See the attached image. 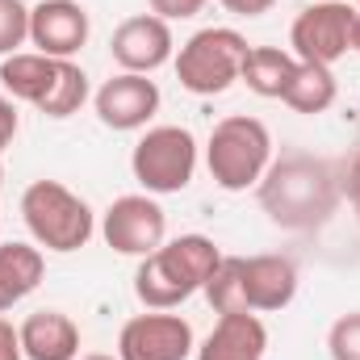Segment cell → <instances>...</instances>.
<instances>
[{
  "label": "cell",
  "instance_id": "cell-1",
  "mask_svg": "<svg viewBox=\"0 0 360 360\" xmlns=\"http://www.w3.org/2000/svg\"><path fill=\"white\" fill-rule=\"evenodd\" d=\"M201 293L214 314H272L297 297V264L289 256H222Z\"/></svg>",
  "mask_w": 360,
  "mask_h": 360
},
{
  "label": "cell",
  "instance_id": "cell-2",
  "mask_svg": "<svg viewBox=\"0 0 360 360\" xmlns=\"http://www.w3.org/2000/svg\"><path fill=\"white\" fill-rule=\"evenodd\" d=\"M256 188H260L264 214L285 231L323 226L335 210V197H340V180L331 176V168L310 160V155H289V160L272 164Z\"/></svg>",
  "mask_w": 360,
  "mask_h": 360
},
{
  "label": "cell",
  "instance_id": "cell-3",
  "mask_svg": "<svg viewBox=\"0 0 360 360\" xmlns=\"http://www.w3.org/2000/svg\"><path fill=\"white\" fill-rule=\"evenodd\" d=\"M218 260H222V252L210 235H180L139 260L134 297L147 310H176L180 302H188L193 293L205 289Z\"/></svg>",
  "mask_w": 360,
  "mask_h": 360
},
{
  "label": "cell",
  "instance_id": "cell-4",
  "mask_svg": "<svg viewBox=\"0 0 360 360\" xmlns=\"http://www.w3.org/2000/svg\"><path fill=\"white\" fill-rule=\"evenodd\" d=\"M0 84L13 101H25L55 122L80 113L89 101V76L76 59H51L38 51H17L0 59Z\"/></svg>",
  "mask_w": 360,
  "mask_h": 360
},
{
  "label": "cell",
  "instance_id": "cell-5",
  "mask_svg": "<svg viewBox=\"0 0 360 360\" xmlns=\"http://www.w3.org/2000/svg\"><path fill=\"white\" fill-rule=\"evenodd\" d=\"M205 168L218 188L226 193H248L256 188L264 172L272 168V134L260 117L231 113L210 130L205 143Z\"/></svg>",
  "mask_w": 360,
  "mask_h": 360
},
{
  "label": "cell",
  "instance_id": "cell-6",
  "mask_svg": "<svg viewBox=\"0 0 360 360\" xmlns=\"http://www.w3.org/2000/svg\"><path fill=\"white\" fill-rule=\"evenodd\" d=\"M21 218H25V231L34 235L38 248L46 252H80L96 231V218H92V205L72 193L63 180H34L25 193H21Z\"/></svg>",
  "mask_w": 360,
  "mask_h": 360
},
{
  "label": "cell",
  "instance_id": "cell-7",
  "mask_svg": "<svg viewBox=\"0 0 360 360\" xmlns=\"http://www.w3.org/2000/svg\"><path fill=\"white\" fill-rule=\"evenodd\" d=\"M248 38L231 25H205L176 51V80L193 96H218L239 80Z\"/></svg>",
  "mask_w": 360,
  "mask_h": 360
},
{
  "label": "cell",
  "instance_id": "cell-8",
  "mask_svg": "<svg viewBox=\"0 0 360 360\" xmlns=\"http://www.w3.org/2000/svg\"><path fill=\"white\" fill-rule=\"evenodd\" d=\"M130 172L151 197L184 193L197 176V139L184 126H151L130 151Z\"/></svg>",
  "mask_w": 360,
  "mask_h": 360
},
{
  "label": "cell",
  "instance_id": "cell-9",
  "mask_svg": "<svg viewBox=\"0 0 360 360\" xmlns=\"http://www.w3.org/2000/svg\"><path fill=\"white\" fill-rule=\"evenodd\" d=\"M352 17H356V8L344 0H319L310 8H302L289 25L293 59L335 68L352 51Z\"/></svg>",
  "mask_w": 360,
  "mask_h": 360
},
{
  "label": "cell",
  "instance_id": "cell-10",
  "mask_svg": "<svg viewBox=\"0 0 360 360\" xmlns=\"http://www.w3.org/2000/svg\"><path fill=\"white\" fill-rule=\"evenodd\" d=\"M101 235L117 256H151L155 248H164L168 235V214L151 193H126L117 197L105 218H101Z\"/></svg>",
  "mask_w": 360,
  "mask_h": 360
},
{
  "label": "cell",
  "instance_id": "cell-11",
  "mask_svg": "<svg viewBox=\"0 0 360 360\" xmlns=\"http://www.w3.org/2000/svg\"><path fill=\"white\" fill-rule=\"evenodd\" d=\"M193 352V327L172 310L134 314L117 335V360H188Z\"/></svg>",
  "mask_w": 360,
  "mask_h": 360
},
{
  "label": "cell",
  "instance_id": "cell-12",
  "mask_svg": "<svg viewBox=\"0 0 360 360\" xmlns=\"http://www.w3.org/2000/svg\"><path fill=\"white\" fill-rule=\"evenodd\" d=\"M92 109H96L101 126H109V130H122V134L143 130L160 113V84L139 72H117L92 92Z\"/></svg>",
  "mask_w": 360,
  "mask_h": 360
},
{
  "label": "cell",
  "instance_id": "cell-13",
  "mask_svg": "<svg viewBox=\"0 0 360 360\" xmlns=\"http://www.w3.org/2000/svg\"><path fill=\"white\" fill-rule=\"evenodd\" d=\"M109 55L122 72H139V76H151L160 72L164 63L176 59V42H172V30L164 17L155 13H139V17H126L113 38H109Z\"/></svg>",
  "mask_w": 360,
  "mask_h": 360
},
{
  "label": "cell",
  "instance_id": "cell-14",
  "mask_svg": "<svg viewBox=\"0 0 360 360\" xmlns=\"http://www.w3.org/2000/svg\"><path fill=\"white\" fill-rule=\"evenodd\" d=\"M89 8L80 0H38L30 8V42L38 55L76 59L89 42Z\"/></svg>",
  "mask_w": 360,
  "mask_h": 360
},
{
  "label": "cell",
  "instance_id": "cell-15",
  "mask_svg": "<svg viewBox=\"0 0 360 360\" xmlns=\"http://www.w3.org/2000/svg\"><path fill=\"white\" fill-rule=\"evenodd\" d=\"M269 327L260 314H218L214 331L201 340L197 360H264Z\"/></svg>",
  "mask_w": 360,
  "mask_h": 360
},
{
  "label": "cell",
  "instance_id": "cell-16",
  "mask_svg": "<svg viewBox=\"0 0 360 360\" xmlns=\"http://www.w3.org/2000/svg\"><path fill=\"white\" fill-rule=\"evenodd\" d=\"M17 335L25 360H80V327L63 310H34Z\"/></svg>",
  "mask_w": 360,
  "mask_h": 360
},
{
  "label": "cell",
  "instance_id": "cell-17",
  "mask_svg": "<svg viewBox=\"0 0 360 360\" xmlns=\"http://www.w3.org/2000/svg\"><path fill=\"white\" fill-rule=\"evenodd\" d=\"M42 248L30 243H0V314L13 310L17 302H25L38 285H42Z\"/></svg>",
  "mask_w": 360,
  "mask_h": 360
},
{
  "label": "cell",
  "instance_id": "cell-18",
  "mask_svg": "<svg viewBox=\"0 0 360 360\" xmlns=\"http://www.w3.org/2000/svg\"><path fill=\"white\" fill-rule=\"evenodd\" d=\"M335 96H340V84H335L331 68H323V63H302V59H297L289 84L281 92V101H285L293 113H306V117L327 113V109L335 105Z\"/></svg>",
  "mask_w": 360,
  "mask_h": 360
},
{
  "label": "cell",
  "instance_id": "cell-19",
  "mask_svg": "<svg viewBox=\"0 0 360 360\" xmlns=\"http://www.w3.org/2000/svg\"><path fill=\"white\" fill-rule=\"evenodd\" d=\"M293 68H297L293 51H281V46H248L243 68H239V80L256 92V96L281 101V92L289 84Z\"/></svg>",
  "mask_w": 360,
  "mask_h": 360
},
{
  "label": "cell",
  "instance_id": "cell-20",
  "mask_svg": "<svg viewBox=\"0 0 360 360\" xmlns=\"http://www.w3.org/2000/svg\"><path fill=\"white\" fill-rule=\"evenodd\" d=\"M30 42V8L21 0H0V59L17 55Z\"/></svg>",
  "mask_w": 360,
  "mask_h": 360
},
{
  "label": "cell",
  "instance_id": "cell-21",
  "mask_svg": "<svg viewBox=\"0 0 360 360\" xmlns=\"http://www.w3.org/2000/svg\"><path fill=\"white\" fill-rule=\"evenodd\" d=\"M327 352L331 360H360V310L340 314L327 331Z\"/></svg>",
  "mask_w": 360,
  "mask_h": 360
},
{
  "label": "cell",
  "instance_id": "cell-22",
  "mask_svg": "<svg viewBox=\"0 0 360 360\" xmlns=\"http://www.w3.org/2000/svg\"><path fill=\"white\" fill-rule=\"evenodd\" d=\"M147 4H151V13L164 17V21H188V17H197L210 0H147Z\"/></svg>",
  "mask_w": 360,
  "mask_h": 360
},
{
  "label": "cell",
  "instance_id": "cell-23",
  "mask_svg": "<svg viewBox=\"0 0 360 360\" xmlns=\"http://www.w3.org/2000/svg\"><path fill=\"white\" fill-rule=\"evenodd\" d=\"M17 130H21L17 105H13V96H8V92H0V155H4V147H13Z\"/></svg>",
  "mask_w": 360,
  "mask_h": 360
},
{
  "label": "cell",
  "instance_id": "cell-24",
  "mask_svg": "<svg viewBox=\"0 0 360 360\" xmlns=\"http://www.w3.org/2000/svg\"><path fill=\"white\" fill-rule=\"evenodd\" d=\"M340 193L352 201V210H356V218H360V151L348 160V168H344V176H340Z\"/></svg>",
  "mask_w": 360,
  "mask_h": 360
},
{
  "label": "cell",
  "instance_id": "cell-25",
  "mask_svg": "<svg viewBox=\"0 0 360 360\" xmlns=\"http://www.w3.org/2000/svg\"><path fill=\"white\" fill-rule=\"evenodd\" d=\"M0 360H25L21 335H17V327H13L8 319H0Z\"/></svg>",
  "mask_w": 360,
  "mask_h": 360
},
{
  "label": "cell",
  "instance_id": "cell-26",
  "mask_svg": "<svg viewBox=\"0 0 360 360\" xmlns=\"http://www.w3.org/2000/svg\"><path fill=\"white\" fill-rule=\"evenodd\" d=\"M226 13H235V17H260V13H269L276 0H218Z\"/></svg>",
  "mask_w": 360,
  "mask_h": 360
},
{
  "label": "cell",
  "instance_id": "cell-27",
  "mask_svg": "<svg viewBox=\"0 0 360 360\" xmlns=\"http://www.w3.org/2000/svg\"><path fill=\"white\" fill-rule=\"evenodd\" d=\"M352 51L360 55V8H356V17H352Z\"/></svg>",
  "mask_w": 360,
  "mask_h": 360
},
{
  "label": "cell",
  "instance_id": "cell-28",
  "mask_svg": "<svg viewBox=\"0 0 360 360\" xmlns=\"http://www.w3.org/2000/svg\"><path fill=\"white\" fill-rule=\"evenodd\" d=\"M80 360H117V356H105V352H92V356H80Z\"/></svg>",
  "mask_w": 360,
  "mask_h": 360
},
{
  "label": "cell",
  "instance_id": "cell-29",
  "mask_svg": "<svg viewBox=\"0 0 360 360\" xmlns=\"http://www.w3.org/2000/svg\"><path fill=\"white\" fill-rule=\"evenodd\" d=\"M0 188H4V155H0Z\"/></svg>",
  "mask_w": 360,
  "mask_h": 360
},
{
  "label": "cell",
  "instance_id": "cell-30",
  "mask_svg": "<svg viewBox=\"0 0 360 360\" xmlns=\"http://www.w3.org/2000/svg\"><path fill=\"white\" fill-rule=\"evenodd\" d=\"M356 8H360V0H356Z\"/></svg>",
  "mask_w": 360,
  "mask_h": 360
}]
</instances>
